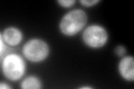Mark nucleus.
Segmentation results:
<instances>
[{
	"label": "nucleus",
	"mask_w": 134,
	"mask_h": 89,
	"mask_svg": "<svg viewBox=\"0 0 134 89\" xmlns=\"http://www.w3.org/2000/svg\"><path fill=\"white\" fill-rule=\"evenodd\" d=\"M87 21V16L85 11L81 9L72 10L63 17L60 20L59 28L60 31L66 36H74L84 28Z\"/></svg>",
	"instance_id": "obj_1"
},
{
	"label": "nucleus",
	"mask_w": 134,
	"mask_h": 89,
	"mask_svg": "<svg viewBox=\"0 0 134 89\" xmlns=\"http://www.w3.org/2000/svg\"><path fill=\"white\" fill-rule=\"evenodd\" d=\"M2 73L8 79L18 80L25 74V61L18 55H8L1 63Z\"/></svg>",
	"instance_id": "obj_2"
},
{
	"label": "nucleus",
	"mask_w": 134,
	"mask_h": 89,
	"mask_svg": "<svg viewBox=\"0 0 134 89\" xmlns=\"http://www.w3.org/2000/svg\"><path fill=\"white\" fill-rule=\"evenodd\" d=\"M23 52L28 60L39 62L47 58L49 54V48L45 41L40 39H31L24 46Z\"/></svg>",
	"instance_id": "obj_3"
},
{
	"label": "nucleus",
	"mask_w": 134,
	"mask_h": 89,
	"mask_svg": "<svg viewBox=\"0 0 134 89\" xmlns=\"http://www.w3.org/2000/svg\"><path fill=\"white\" fill-rule=\"evenodd\" d=\"M84 42L92 48H99L107 41V32L102 26L93 25L85 29L83 33Z\"/></svg>",
	"instance_id": "obj_4"
},
{
	"label": "nucleus",
	"mask_w": 134,
	"mask_h": 89,
	"mask_svg": "<svg viewBox=\"0 0 134 89\" xmlns=\"http://www.w3.org/2000/svg\"><path fill=\"white\" fill-rule=\"evenodd\" d=\"M119 70L122 77L126 80L134 79V58L133 57H125L121 60L119 65Z\"/></svg>",
	"instance_id": "obj_5"
},
{
	"label": "nucleus",
	"mask_w": 134,
	"mask_h": 89,
	"mask_svg": "<svg viewBox=\"0 0 134 89\" xmlns=\"http://www.w3.org/2000/svg\"><path fill=\"white\" fill-rule=\"evenodd\" d=\"M1 39L10 46H17L23 39V33L19 29L15 27H9L3 30Z\"/></svg>",
	"instance_id": "obj_6"
},
{
	"label": "nucleus",
	"mask_w": 134,
	"mask_h": 89,
	"mask_svg": "<svg viewBox=\"0 0 134 89\" xmlns=\"http://www.w3.org/2000/svg\"><path fill=\"white\" fill-rule=\"evenodd\" d=\"M21 88H24V89H38V88H41V82L37 77H28L21 82Z\"/></svg>",
	"instance_id": "obj_7"
},
{
	"label": "nucleus",
	"mask_w": 134,
	"mask_h": 89,
	"mask_svg": "<svg viewBox=\"0 0 134 89\" xmlns=\"http://www.w3.org/2000/svg\"><path fill=\"white\" fill-rule=\"evenodd\" d=\"M58 3L64 7H70L75 3V0H58Z\"/></svg>",
	"instance_id": "obj_8"
},
{
	"label": "nucleus",
	"mask_w": 134,
	"mask_h": 89,
	"mask_svg": "<svg viewBox=\"0 0 134 89\" xmlns=\"http://www.w3.org/2000/svg\"><path fill=\"white\" fill-rule=\"evenodd\" d=\"M125 52H126V49H125V47H123V46H117L115 48V54L117 56H124Z\"/></svg>",
	"instance_id": "obj_9"
},
{
	"label": "nucleus",
	"mask_w": 134,
	"mask_h": 89,
	"mask_svg": "<svg viewBox=\"0 0 134 89\" xmlns=\"http://www.w3.org/2000/svg\"><path fill=\"white\" fill-rule=\"evenodd\" d=\"M81 3L84 6H94L98 3V0H81Z\"/></svg>",
	"instance_id": "obj_10"
},
{
	"label": "nucleus",
	"mask_w": 134,
	"mask_h": 89,
	"mask_svg": "<svg viewBox=\"0 0 134 89\" xmlns=\"http://www.w3.org/2000/svg\"><path fill=\"white\" fill-rule=\"evenodd\" d=\"M0 88H7V89H10V86H8L7 84L1 82V84H0Z\"/></svg>",
	"instance_id": "obj_11"
},
{
	"label": "nucleus",
	"mask_w": 134,
	"mask_h": 89,
	"mask_svg": "<svg viewBox=\"0 0 134 89\" xmlns=\"http://www.w3.org/2000/svg\"><path fill=\"white\" fill-rule=\"evenodd\" d=\"M5 51V45H3V40L1 39V54H3Z\"/></svg>",
	"instance_id": "obj_12"
}]
</instances>
